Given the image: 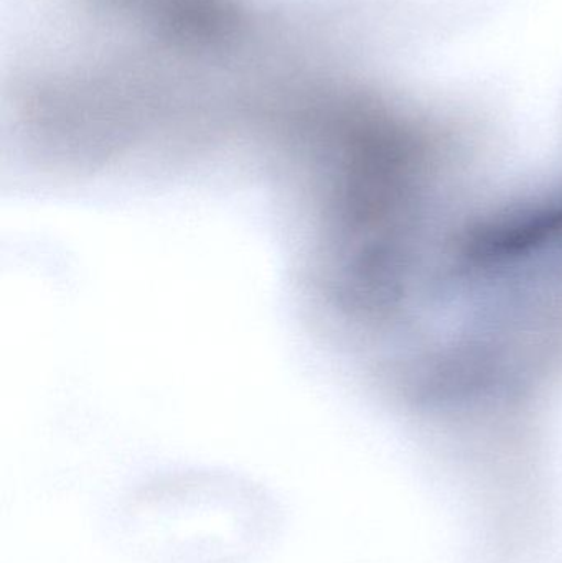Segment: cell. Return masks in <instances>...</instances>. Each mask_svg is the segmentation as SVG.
Here are the masks:
<instances>
[{
	"mask_svg": "<svg viewBox=\"0 0 562 563\" xmlns=\"http://www.w3.org/2000/svg\"><path fill=\"white\" fill-rule=\"evenodd\" d=\"M129 541L162 563H243L276 532L274 503L221 478L174 479L137 493L125 508Z\"/></svg>",
	"mask_w": 562,
	"mask_h": 563,
	"instance_id": "cell-1",
	"label": "cell"
}]
</instances>
